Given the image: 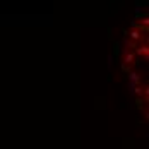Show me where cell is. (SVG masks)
<instances>
[{"label": "cell", "instance_id": "3957f363", "mask_svg": "<svg viewBox=\"0 0 149 149\" xmlns=\"http://www.w3.org/2000/svg\"><path fill=\"white\" fill-rule=\"evenodd\" d=\"M135 103H137V108H139V110H142V108H144V101H142L141 98H137V100H135Z\"/></svg>", "mask_w": 149, "mask_h": 149}, {"label": "cell", "instance_id": "7a4b0ae2", "mask_svg": "<svg viewBox=\"0 0 149 149\" xmlns=\"http://www.w3.org/2000/svg\"><path fill=\"white\" fill-rule=\"evenodd\" d=\"M132 60H134V55H132V53H127V55H125V65H127V63H130Z\"/></svg>", "mask_w": 149, "mask_h": 149}, {"label": "cell", "instance_id": "6da1fadb", "mask_svg": "<svg viewBox=\"0 0 149 149\" xmlns=\"http://www.w3.org/2000/svg\"><path fill=\"white\" fill-rule=\"evenodd\" d=\"M113 55H115V57H118V55H120V43H118V41H115V43H113Z\"/></svg>", "mask_w": 149, "mask_h": 149}, {"label": "cell", "instance_id": "277c9868", "mask_svg": "<svg viewBox=\"0 0 149 149\" xmlns=\"http://www.w3.org/2000/svg\"><path fill=\"white\" fill-rule=\"evenodd\" d=\"M127 36H130V38H139V36H141V33L134 31V33H130V34H127Z\"/></svg>", "mask_w": 149, "mask_h": 149}]
</instances>
